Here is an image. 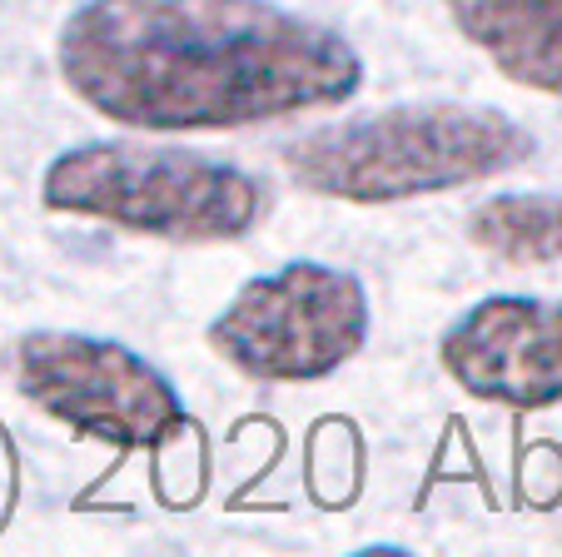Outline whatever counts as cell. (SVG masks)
<instances>
[{"label": "cell", "mask_w": 562, "mask_h": 557, "mask_svg": "<svg viewBox=\"0 0 562 557\" xmlns=\"http://www.w3.org/2000/svg\"><path fill=\"white\" fill-rule=\"evenodd\" d=\"M453 25L508 80L562 100V0H443Z\"/></svg>", "instance_id": "52a82bcc"}, {"label": "cell", "mask_w": 562, "mask_h": 557, "mask_svg": "<svg viewBox=\"0 0 562 557\" xmlns=\"http://www.w3.org/2000/svg\"><path fill=\"white\" fill-rule=\"evenodd\" d=\"M55 60L95 115L130 130H239L344 105L363 60L274 0H86Z\"/></svg>", "instance_id": "6da1fadb"}, {"label": "cell", "mask_w": 562, "mask_h": 557, "mask_svg": "<svg viewBox=\"0 0 562 557\" xmlns=\"http://www.w3.org/2000/svg\"><path fill=\"white\" fill-rule=\"evenodd\" d=\"M448 379L503 409L562 403V299L493 294L473 304L438 344Z\"/></svg>", "instance_id": "8992f818"}, {"label": "cell", "mask_w": 562, "mask_h": 557, "mask_svg": "<svg viewBox=\"0 0 562 557\" xmlns=\"http://www.w3.org/2000/svg\"><path fill=\"white\" fill-rule=\"evenodd\" d=\"M532 135L488 105H393L339 120L284 149L299 190L344 204H393L468 190L532 155Z\"/></svg>", "instance_id": "7a4b0ae2"}, {"label": "cell", "mask_w": 562, "mask_h": 557, "mask_svg": "<svg viewBox=\"0 0 562 557\" xmlns=\"http://www.w3.org/2000/svg\"><path fill=\"white\" fill-rule=\"evenodd\" d=\"M468 239L503 264L562 259V194H493L468 214Z\"/></svg>", "instance_id": "ba28073f"}, {"label": "cell", "mask_w": 562, "mask_h": 557, "mask_svg": "<svg viewBox=\"0 0 562 557\" xmlns=\"http://www.w3.org/2000/svg\"><path fill=\"white\" fill-rule=\"evenodd\" d=\"M15 389L80 438L110 448H165L200 428L175 383L115 338L41 328L15 344Z\"/></svg>", "instance_id": "5b68a950"}, {"label": "cell", "mask_w": 562, "mask_h": 557, "mask_svg": "<svg viewBox=\"0 0 562 557\" xmlns=\"http://www.w3.org/2000/svg\"><path fill=\"white\" fill-rule=\"evenodd\" d=\"M41 204L75 220L170 244H224L249 234L269 210V190L249 169L204 159L194 149H159L139 140H90L45 165Z\"/></svg>", "instance_id": "3957f363"}, {"label": "cell", "mask_w": 562, "mask_h": 557, "mask_svg": "<svg viewBox=\"0 0 562 557\" xmlns=\"http://www.w3.org/2000/svg\"><path fill=\"white\" fill-rule=\"evenodd\" d=\"M369 344V289L359 274L294 259L249 279L210 324V348L259 383H314Z\"/></svg>", "instance_id": "277c9868"}]
</instances>
